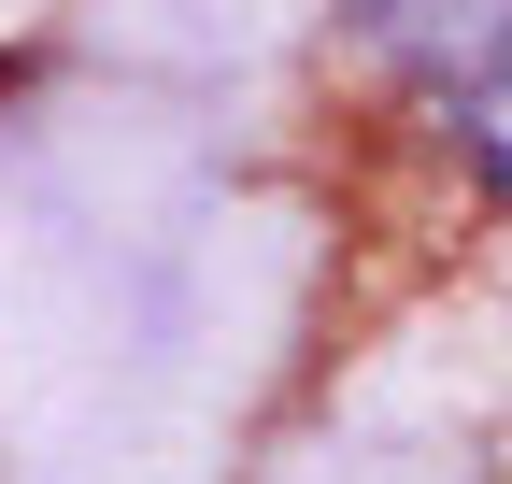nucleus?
I'll use <instances>...</instances> for the list:
<instances>
[{
	"label": "nucleus",
	"instance_id": "f257e3e1",
	"mask_svg": "<svg viewBox=\"0 0 512 484\" xmlns=\"http://www.w3.org/2000/svg\"><path fill=\"white\" fill-rule=\"evenodd\" d=\"M342 15H356L384 57L441 72V86H484L498 57H512V0H342Z\"/></svg>",
	"mask_w": 512,
	"mask_h": 484
},
{
	"label": "nucleus",
	"instance_id": "f03ea898",
	"mask_svg": "<svg viewBox=\"0 0 512 484\" xmlns=\"http://www.w3.org/2000/svg\"><path fill=\"white\" fill-rule=\"evenodd\" d=\"M456 143H470V171H484V186L512 200V57H498L484 86H456Z\"/></svg>",
	"mask_w": 512,
	"mask_h": 484
}]
</instances>
